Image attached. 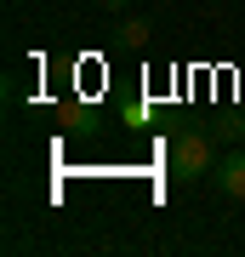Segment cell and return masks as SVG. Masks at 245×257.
Instances as JSON below:
<instances>
[{
    "label": "cell",
    "mask_w": 245,
    "mask_h": 257,
    "mask_svg": "<svg viewBox=\"0 0 245 257\" xmlns=\"http://www.w3.org/2000/svg\"><path fill=\"white\" fill-rule=\"evenodd\" d=\"M211 166H217V138L205 126L171 132V177L177 183H200V177H211Z\"/></svg>",
    "instance_id": "obj_1"
},
{
    "label": "cell",
    "mask_w": 245,
    "mask_h": 257,
    "mask_svg": "<svg viewBox=\"0 0 245 257\" xmlns=\"http://www.w3.org/2000/svg\"><path fill=\"white\" fill-rule=\"evenodd\" d=\"M211 177H217V194H228V200H245V149H228V155H217Z\"/></svg>",
    "instance_id": "obj_2"
},
{
    "label": "cell",
    "mask_w": 245,
    "mask_h": 257,
    "mask_svg": "<svg viewBox=\"0 0 245 257\" xmlns=\"http://www.w3.org/2000/svg\"><path fill=\"white\" fill-rule=\"evenodd\" d=\"M245 138V114H222L217 120V143H239Z\"/></svg>",
    "instance_id": "obj_3"
},
{
    "label": "cell",
    "mask_w": 245,
    "mask_h": 257,
    "mask_svg": "<svg viewBox=\"0 0 245 257\" xmlns=\"http://www.w3.org/2000/svg\"><path fill=\"white\" fill-rule=\"evenodd\" d=\"M120 40H126V46H143V40H148V23L143 18H126V23H120Z\"/></svg>",
    "instance_id": "obj_4"
}]
</instances>
